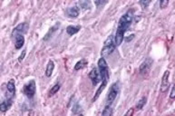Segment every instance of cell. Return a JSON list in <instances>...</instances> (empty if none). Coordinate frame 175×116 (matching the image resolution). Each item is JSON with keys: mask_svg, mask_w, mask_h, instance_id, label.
Segmentation results:
<instances>
[{"mask_svg": "<svg viewBox=\"0 0 175 116\" xmlns=\"http://www.w3.org/2000/svg\"><path fill=\"white\" fill-rule=\"evenodd\" d=\"M25 55H26V50H24L23 53L21 54V55L18 57V61H19V62H22V61L24 60V58H25Z\"/></svg>", "mask_w": 175, "mask_h": 116, "instance_id": "cell-24", "label": "cell"}, {"mask_svg": "<svg viewBox=\"0 0 175 116\" xmlns=\"http://www.w3.org/2000/svg\"><path fill=\"white\" fill-rule=\"evenodd\" d=\"M113 113H114L113 107L111 105H106L101 116H113Z\"/></svg>", "mask_w": 175, "mask_h": 116, "instance_id": "cell-18", "label": "cell"}, {"mask_svg": "<svg viewBox=\"0 0 175 116\" xmlns=\"http://www.w3.org/2000/svg\"><path fill=\"white\" fill-rule=\"evenodd\" d=\"M120 92V83L118 82L114 83L111 85V88L108 92L107 94V98H106V105H111L114 102V100L116 99L118 93Z\"/></svg>", "mask_w": 175, "mask_h": 116, "instance_id": "cell-4", "label": "cell"}, {"mask_svg": "<svg viewBox=\"0 0 175 116\" xmlns=\"http://www.w3.org/2000/svg\"><path fill=\"white\" fill-rule=\"evenodd\" d=\"M106 84L107 83H102V84L100 85V87H99V89L97 90L96 92H95V96L93 97V99H92V102H95L98 98H99V96H100V94H101V92L104 91V89L105 88V86H106Z\"/></svg>", "mask_w": 175, "mask_h": 116, "instance_id": "cell-17", "label": "cell"}, {"mask_svg": "<svg viewBox=\"0 0 175 116\" xmlns=\"http://www.w3.org/2000/svg\"><path fill=\"white\" fill-rule=\"evenodd\" d=\"M79 110H80V106H79L78 104H75L74 108H73V112L75 113H77L79 112Z\"/></svg>", "mask_w": 175, "mask_h": 116, "instance_id": "cell-26", "label": "cell"}, {"mask_svg": "<svg viewBox=\"0 0 175 116\" xmlns=\"http://www.w3.org/2000/svg\"><path fill=\"white\" fill-rule=\"evenodd\" d=\"M133 113H134V108L131 107L126 112V113L123 116H133Z\"/></svg>", "mask_w": 175, "mask_h": 116, "instance_id": "cell-22", "label": "cell"}, {"mask_svg": "<svg viewBox=\"0 0 175 116\" xmlns=\"http://www.w3.org/2000/svg\"><path fill=\"white\" fill-rule=\"evenodd\" d=\"M115 47H116V45L114 44V36L111 34L106 39V41L105 42V45H104V47L102 48V51H101L102 57L105 58L106 56H109L110 55H112L113 52L115 50Z\"/></svg>", "mask_w": 175, "mask_h": 116, "instance_id": "cell-3", "label": "cell"}, {"mask_svg": "<svg viewBox=\"0 0 175 116\" xmlns=\"http://www.w3.org/2000/svg\"><path fill=\"white\" fill-rule=\"evenodd\" d=\"M98 72L101 77L102 83H107L110 75H109V68L107 66V63L104 57L100 58L98 61Z\"/></svg>", "mask_w": 175, "mask_h": 116, "instance_id": "cell-2", "label": "cell"}, {"mask_svg": "<svg viewBox=\"0 0 175 116\" xmlns=\"http://www.w3.org/2000/svg\"><path fill=\"white\" fill-rule=\"evenodd\" d=\"M133 20V10H128L123 17L120 18L117 31L114 36V44L116 46H119L124 40V34L128 30Z\"/></svg>", "mask_w": 175, "mask_h": 116, "instance_id": "cell-1", "label": "cell"}, {"mask_svg": "<svg viewBox=\"0 0 175 116\" xmlns=\"http://www.w3.org/2000/svg\"><path fill=\"white\" fill-rule=\"evenodd\" d=\"M86 66H87V61H86L85 59H81L79 62H77V63L75 64V70L78 71V70H81V69L85 68Z\"/></svg>", "mask_w": 175, "mask_h": 116, "instance_id": "cell-16", "label": "cell"}, {"mask_svg": "<svg viewBox=\"0 0 175 116\" xmlns=\"http://www.w3.org/2000/svg\"><path fill=\"white\" fill-rule=\"evenodd\" d=\"M28 29H29V25H28V23H26V22L21 23V24H19L18 26H16V27L14 28V30H13V32H12V35L15 36V35H17V34H25L27 33Z\"/></svg>", "mask_w": 175, "mask_h": 116, "instance_id": "cell-6", "label": "cell"}, {"mask_svg": "<svg viewBox=\"0 0 175 116\" xmlns=\"http://www.w3.org/2000/svg\"><path fill=\"white\" fill-rule=\"evenodd\" d=\"M7 99H13L16 94V84L14 79H11L7 83Z\"/></svg>", "mask_w": 175, "mask_h": 116, "instance_id": "cell-7", "label": "cell"}, {"mask_svg": "<svg viewBox=\"0 0 175 116\" xmlns=\"http://www.w3.org/2000/svg\"><path fill=\"white\" fill-rule=\"evenodd\" d=\"M133 37H134V34H131V35H129L127 38H124V40H125L126 42H130L131 40L133 39Z\"/></svg>", "mask_w": 175, "mask_h": 116, "instance_id": "cell-28", "label": "cell"}, {"mask_svg": "<svg viewBox=\"0 0 175 116\" xmlns=\"http://www.w3.org/2000/svg\"><path fill=\"white\" fill-rule=\"evenodd\" d=\"M169 77H170V71H165L162 78V83H161V92H165L168 91L170 82H169Z\"/></svg>", "mask_w": 175, "mask_h": 116, "instance_id": "cell-8", "label": "cell"}, {"mask_svg": "<svg viewBox=\"0 0 175 116\" xmlns=\"http://www.w3.org/2000/svg\"><path fill=\"white\" fill-rule=\"evenodd\" d=\"M60 88H61V85H60L59 83L54 84V85L52 87V89H51V90L49 91V92H48V96L51 97V96H53V95H54L57 92L60 90Z\"/></svg>", "mask_w": 175, "mask_h": 116, "instance_id": "cell-19", "label": "cell"}, {"mask_svg": "<svg viewBox=\"0 0 175 116\" xmlns=\"http://www.w3.org/2000/svg\"><path fill=\"white\" fill-rule=\"evenodd\" d=\"M89 78L90 80L92 81L93 83V85H97L98 83L101 82V77H100V75H99V72H98V69L96 68H94L91 70V72L89 73Z\"/></svg>", "mask_w": 175, "mask_h": 116, "instance_id": "cell-9", "label": "cell"}, {"mask_svg": "<svg viewBox=\"0 0 175 116\" xmlns=\"http://www.w3.org/2000/svg\"><path fill=\"white\" fill-rule=\"evenodd\" d=\"M77 116H84V115H83V114L81 113V114H78V115H77Z\"/></svg>", "mask_w": 175, "mask_h": 116, "instance_id": "cell-29", "label": "cell"}, {"mask_svg": "<svg viewBox=\"0 0 175 116\" xmlns=\"http://www.w3.org/2000/svg\"><path fill=\"white\" fill-rule=\"evenodd\" d=\"M146 102H147V98L145 97V96H143V97H142L141 100L137 103V104H136V109L137 110H142L143 106L146 104Z\"/></svg>", "mask_w": 175, "mask_h": 116, "instance_id": "cell-20", "label": "cell"}, {"mask_svg": "<svg viewBox=\"0 0 175 116\" xmlns=\"http://www.w3.org/2000/svg\"><path fill=\"white\" fill-rule=\"evenodd\" d=\"M152 60L151 59V58H147L142 65H141L140 66V72L141 74H144V73H146V72H148V70L150 69V67L152 66Z\"/></svg>", "mask_w": 175, "mask_h": 116, "instance_id": "cell-11", "label": "cell"}, {"mask_svg": "<svg viewBox=\"0 0 175 116\" xmlns=\"http://www.w3.org/2000/svg\"><path fill=\"white\" fill-rule=\"evenodd\" d=\"M81 29L80 25H69L66 27V33L69 35H74L75 34H77Z\"/></svg>", "mask_w": 175, "mask_h": 116, "instance_id": "cell-14", "label": "cell"}, {"mask_svg": "<svg viewBox=\"0 0 175 116\" xmlns=\"http://www.w3.org/2000/svg\"><path fill=\"white\" fill-rule=\"evenodd\" d=\"M35 92H36V85H35V80L29 81L23 87V92L28 99H32L35 96Z\"/></svg>", "mask_w": 175, "mask_h": 116, "instance_id": "cell-5", "label": "cell"}, {"mask_svg": "<svg viewBox=\"0 0 175 116\" xmlns=\"http://www.w3.org/2000/svg\"><path fill=\"white\" fill-rule=\"evenodd\" d=\"M80 13V9L78 7L75 6V7H71L66 10V15L67 17H71V18H76L79 16Z\"/></svg>", "mask_w": 175, "mask_h": 116, "instance_id": "cell-10", "label": "cell"}, {"mask_svg": "<svg viewBox=\"0 0 175 116\" xmlns=\"http://www.w3.org/2000/svg\"><path fill=\"white\" fill-rule=\"evenodd\" d=\"M107 3V1H95V4L96 6H100V5H105Z\"/></svg>", "mask_w": 175, "mask_h": 116, "instance_id": "cell-27", "label": "cell"}, {"mask_svg": "<svg viewBox=\"0 0 175 116\" xmlns=\"http://www.w3.org/2000/svg\"><path fill=\"white\" fill-rule=\"evenodd\" d=\"M150 3H151L150 1H140V5L142 6V8H147Z\"/></svg>", "mask_w": 175, "mask_h": 116, "instance_id": "cell-23", "label": "cell"}, {"mask_svg": "<svg viewBox=\"0 0 175 116\" xmlns=\"http://www.w3.org/2000/svg\"><path fill=\"white\" fill-rule=\"evenodd\" d=\"M174 87H175L174 85L172 87V92H171V94H170V98H171V99H173V98L175 97V92H174L175 88Z\"/></svg>", "mask_w": 175, "mask_h": 116, "instance_id": "cell-25", "label": "cell"}, {"mask_svg": "<svg viewBox=\"0 0 175 116\" xmlns=\"http://www.w3.org/2000/svg\"><path fill=\"white\" fill-rule=\"evenodd\" d=\"M54 63L53 62L52 60H50L46 66V68H45V75L47 77H50L52 75L53 72H54Z\"/></svg>", "mask_w": 175, "mask_h": 116, "instance_id": "cell-15", "label": "cell"}, {"mask_svg": "<svg viewBox=\"0 0 175 116\" xmlns=\"http://www.w3.org/2000/svg\"><path fill=\"white\" fill-rule=\"evenodd\" d=\"M169 5V0H162L160 2V8H165L167 6Z\"/></svg>", "mask_w": 175, "mask_h": 116, "instance_id": "cell-21", "label": "cell"}, {"mask_svg": "<svg viewBox=\"0 0 175 116\" xmlns=\"http://www.w3.org/2000/svg\"><path fill=\"white\" fill-rule=\"evenodd\" d=\"M15 38H16V44H15V47L16 49H21L25 44V37L23 34H17L15 35Z\"/></svg>", "mask_w": 175, "mask_h": 116, "instance_id": "cell-12", "label": "cell"}, {"mask_svg": "<svg viewBox=\"0 0 175 116\" xmlns=\"http://www.w3.org/2000/svg\"><path fill=\"white\" fill-rule=\"evenodd\" d=\"M12 103H13V102L11 99H7L5 100L4 102H2L0 103V112L6 113L7 111H8L10 107L12 106Z\"/></svg>", "mask_w": 175, "mask_h": 116, "instance_id": "cell-13", "label": "cell"}]
</instances>
